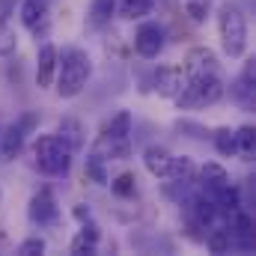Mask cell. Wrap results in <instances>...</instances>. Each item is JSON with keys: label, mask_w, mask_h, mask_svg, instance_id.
Returning <instances> with one entry per match:
<instances>
[{"label": "cell", "mask_w": 256, "mask_h": 256, "mask_svg": "<svg viewBox=\"0 0 256 256\" xmlns=\"http://www.w3.org/2000/svg\"><path fill=\"white\" fill-rule=\"evenodd\" d=\"M92 74V60L84 48H66L57 54V96L60 98H74L84 92L86 80Z\"/></svg>", "instance_id": "1"}, {"label": "cell", "mask_w": 256, "mask_h": 256, "mask_svg": "<svg viewBox=\"0 0 256 256\" xmlns=\"http://www.w3.org/2000/svg\"><path fill=\"white\" fill-rule=\"evenodd\" d=\"M224 96H226V84H224L220 72H208V74L188 78V84L182 86V92L173 102L179 110H194V108H212Z\"/></svg>", "instance_id": "2"}, {"label": "cell", "mask_w": 256, "mask_h": 256, "mask_svg": "<svg viewBox=\"0 0 256 256\" xmlns=\"http://www.w3.org/2000/svg\"><path fill=\"white\" fill-rule=\"evenodd\" d=\"M218 33H220V45L224 54L238 60L248 51V18L236 3H224L218 9Z\"/></svg>", "instance_id": "3"}, {"label": "cell", "mask_w": 256, "mask_h": 256, "mask_svg": "<svg viewBox=\"0 0 256 256\" xmlns=\"http://www.w3.org/2000/svg\"><path fill=\"white\" fill-rule=\"evenodd\" d=\"M33 158H36V167L45 176H68L74 149L66 143L60 134H42L33 143Z\"/></svg>", "instance_id": "4"}, {"label": "cell", "mask_w": 256, "mask_h": 256, "mask_svg": "<svg viewBox=\"0 0 256 256\" xmlns=\"http://www.w3.org/2000/svg\"><path fill=\"white\" fill-rule=\"evenodd\" d=\"M36 122H39L36 114H24L21 120H15V122H9V126L0 128V161H3V164L12 161V158L24 149V143H27V137L33 134Z\"/></svg>", "instance_id": "5"}, {"label": "cell", "mask_w": 256, "mask_h": 256, "mask_svg": "<svg viewBox=\"0 0 256 256\" xmlns=\"http://www.w3.org/2000/svg\"><path fill=\"white\" fill-rule=\"evenodd\" d=\"M27 218H30L33 226H54L60 220V206H57V196H54L51 188H39L30 196Z\"/></svg>", "instance_id": "6"}, {"label": "cell", "mask_w": 256, "mask_h": 256, "mask_svg": "<svg viewBox=\"0 0 256 256\" xmlns=\"http://www.w3.org/2000/svg\"><path fill=\"white\" fill-rule=\"evenodd\" d=\"M134 51L143 60H155L164 51V27L155 21H143L134 33Z\"/></svg>", "instance_id": "7"}, {"label": "cell", "mask_w": 256, "mask_h": 256, "mask_svg": "<svg viewBox=\"0 0 256 256\" xmlns=\"http://www.w3.org/2000/svg\"><path fill=\"white\" fill-rule=\"evenodd\" d=\"M230 98H232L242 110H254V104H256V66H254V60H248L244 68H242V74L232 80Z\"/></svg>", "instance_id": "8"}, {"label": "cell", "mask_w": 256, "mask_h": 256, "mask_svg": "<svg viewBox=\"0 0 256 256\" xmlns=\"http://www.w3.org/2000/svg\"><path fill=\"white\" fill-rule=\"evenodd\" d=\"M152 84H155V92L161 98H176L182 92V86L188 84V74L182 68H176V66H161L155 72V80Z\"/></svg>", "instance_id": "9"}, {"label": "cell", "mask_w": 256, "mask_h": 256, "mask_svg": "<svg viewBox=\"0 0 256 256\" xmlns=\"http://www.w3.org/2000/svg\"><path fill=\"white\" fill-rule=\"evenodd\" d=\"M57 54L60 51L51 42H45L36 51V84H39V90H48L54 84V78H57Z\"/></svg>", "instance_id": "10"}, {"label": "cell", "mask_w": 256, "mask_h": 256, "mask_svg": "<svg viewBox=\"0 0 256 256\" xmlns=\"http://www.w3.org/2000/svg\"><path fill=\"white\" fill-rule=\"evenodd\" d=\"M98 242H102V230H98V224L96 220H84L80 224V230L74 232V238H72V244H68V250L72 254H96L98 250Z\"/></svg>", "instance_id": "11"}, {"label": "cell", "mask_w": 256, "mask_h": 256, "mask_svg": "<svg viewBox=\"0 0 256 256\" xmlns=\"http://www.w3.org/2000/svg\"><path fill=\"white\" fill-rule=\"evenodd\" d=\"M208 72H218V57H214V51H212V48H202V45L191 48L188 57H185V74H188V78H196V74H208Z\"/></svg>", "instance_id": "12"}, {"label": "cell", "mask_w": 256, "mask_h": 256, "mask_svg": "<svg viewBox=\"0 0 256 256\" xmlns=\"http://www.w3.org/2000/svg\"><path fill=\"white\" fill-rule=\"evenodd\" d=\"M21 24L33 33L48 30V0H24L21 3Z\"/></svg>", "instance_id": "13"}, {"label": "cell", "mask_w": 256, "mask_h": 256, "mask_svg": "<svg viewBox=\"0 0 256 256\" xmlns=\"http://www.w3.org/2000/svg\"><path fill=\"white\" fill-rule=\"evenodd\" d=\"M170 161H173V152L164 149V146H149V149L143 152V167H146L155 179H167Z\"/></svg>", "instance_id": "14"}, {"label": "cell", "mask_w": 256, "mask_h": 256, "mask_svg": "<svg viewBox=\"0 0 256 256\" xmlns=\"http://www.w3.org/2000/svg\"><path fill=\"white\" fill-rule=\"evenodd\" d=\"M224 185H230V173H226L220 164L208 161L206 167H200V188H202V194L214 196V194L220 191Z\"/></svg>", "instance_id": "15"}, {"label": "cell", "mask_w": 256, "mask_h": 256, "mask_svg": "<svg viewBox=\"0 0 256 256\" xmlns=\"http://www.w3.org/2000/svg\"><path fill=\"white\" fill-rule=\"evenodd\" d=\"M92 152H98L104 161H126L131 155V137H102Z\"/></svg>", "instance_id": "16"}, {"label": "cell", "mask_w": 256, "mask_h": 256, "mask_svg": "<svg viewBox=\"0 0 256 256\" xmlns=\"http://www.w3.org/2000/svg\"><path fill=\"white\" fill-rule=\"evenodd\" d=\"M167 179H173L176 185H182V188H188L194 182V161L191 158H176L173 155V161H170V173H167Z\"/></svg>", "instance_id": "17"}, {"label": "cell", "mask_w": 256, "mask_h": 256, "mask_svg": "<svg viewBox=\"0 0 256 256\" xmlns=\"http://www.w3.org/2000/svg\"><path fill=\"white\" fill-rule=\"evenodd\" d=\"M206 248H208L212 254H230V248H232V232H230V226H212V232L206 236Z\"/></svg>", "instance_id": "18"}, {"label": "cell", "mask_w": 256, "mask_h": 256, "mask_svg": "<svg viewBox=\"0 0 256 256\" xmlns=\"http://www.w3.org/2000/svg\"><path fill=\"white\" fill-rule=\"evenodd\" d=\"M152 6H155V0H120V15L126 21H140L152 12Z\"/></svg>", "instance_id": "19"}, {"label": "cell", "mask_w": 256, "mask_h": 256, "mask_svg": "<svg viewBox=\"0 0 256 256\" xmlns=\"http://www.w3.org/2000/svg\"><path fill=\"white\" fill-rule=\"evenodd\" d=\"M212 143H214V149H218L224 158L238 155V146H236V131H232V128H218V131L212 134Z\"/></svg>", "instance_id": "20"}, {"label": "cell", "mask_w": 256, "mask_h": 256, "mask_svg": "<svg viewBox=\"0 0 256 256\" xmlns=\"http://www.w3.org/2000/svg\"><path fill=\"white\" fill-rule=\"evenodd\" d=\"M236 146H238V155H244V161L254 158L256 155V131H254V126L236 128Z\"/></svg>", "instance_id": "21"}, {"label": "cell", "mask_w": 256, "mask_h": 256, "mask_svg": "<svg viewBox=\"0 0 256 256\" xmlns=\"http://www.w3.org/2000/svg\"><path fill=\"white\" fill-rule=\"evenodd\" d=\"M114 12H116V0H92V3H90V21H92L96 27L108 24V21L114 18Z\"/></svg>", "instance_id": "22"}, {"label": "cell", "mask_w": 256, "mask_h": 256, "mask_svg": "<svg viewBox=\"0 0 256 256\" xmlns=\"http://www.w3.org/2000/svg\"><path fill=\"white\" fill-rule=\"evenodd\" d=\"M57 134L63 137L66 143L72 146V149H80V143H84V128H80V122L78 120H72V116H66V120H60V128H57Z\"/></svg>", "instance_id": "23"}, {"label": "cell", "mask_w": 256, "mask_h": 256, "mask_svg": "<svg viewBox=\"0 0 256 256\" xmlns=\"http://www.w3.org/2000/svg\"><path fill=\"white\" fill-rule=\"evenodd\" d=\"M102 137H131V114L128 110H120L102 131Z\"/></svg>", "instance_id": "24"}, {"label": "cell", "mask_w": 256, "mask_h": 256, "mask_svg": "<svg viewBox=\"0 0 256 256\" xmlns=\"http://www.w3.org/2000/svg\"><path fill=\"white\" fill-rule=\"evenodd\" d=\"M108 161L98 155V152H92L90 158H86V176L96 182V185H108L110 179H108V167H104Z\"/></svg>", "instance_id": "25"}, {"label": "cell", "mask_w": 256, "mask_h": 256, "mask_svg": "<svg viewBox=\"0 0 256 256\" xmlns=\"http://www.w3.org/2000/svg\"><path fill=\"white\" fill-rule=\"evenodd\" d=\"M18 48V36L9 24V18H0V57H12Z\"/></svg>", "instance_id": "26"}, {"label": "cell", "mask_w": 256, "mask_h": 256, "mask_svg": "<svg viewBox=\"0 0 256 256\" xmlns=\"http://www.w3.org/2000/svg\"><path fill=\"white\" fill-rule=\"evenodd\" d=\"M185 12L191 15V21H196V24H202V21L208 18L212 6H208V0H188V3H185Z\"/></svg>", "instance_id": "27"}, {"label": "cell", "mask_w": 256, "mask_h": 256, "mask_svg": "<svg viewBox=\"0 0 256 256\" xmlns=\"http://www.w3.org/2000/svg\"><path fill=\"white\" fill-rule=\"evenodd\" d=\"M134 176L131 173H122V176H116L114 182H110V191L116 194V196H134Z\"/></svg>", "instance_id": "28"}, {"label": "cell", "mask_w": 256, "mask_h": 256, "mask_svg": "<svg viewBox=\"0 0 256 256\" xmlns=\"http://www.w3.org/2000/svg\"><path fill=\"white\" fill-rule=\"evenodd\" d=\"M18 254L21 256H42L45 254V238H39V236L24 238V242L18 244Z\"/></svg>", "instance_id": "29"}, {"label": "cell", "mask_w": 256, "mask_h": 256, "mask_svg": "<svg viewBox=\"0 0 256 256\" xmlns=\"http://www.w3.org/2000/svg\"><path fill=\"white\" fill-rule=\"evenodd\" d=\"M176 128H179V131H194L191 137H206V128L196 126V122H188V120H179V122H176Z\"/></svg>", "instance_id": "30"}, {"label": "cell", "mask_w": 256, "mask_h": 256, "mask_svg": "<svg viewBox=\"0 0 256 256\" xmlns=\"http://www.w3.org/2000/svg\"><path fill=\"white\" fill-rule=\"evenodd\" d=\"M15 9V0H0V18H9Z\"/></svg>", "instance_id": "31"}, {"label": "cell", "mask_w": 256, "mask_h": 256, "mask_svg": "<svg viewBox=\"0 0 256 256\" xmlns=\"http://www.w3.org/2000/svg\"><path fill=\"white\" fill-rule=\"evenodd\" d=\"M74 214H78V218L84 220V218H90V208H84V206H78V208H74Z\"/></svg>", "instance_id": "32"}, {"label": "cell", "mask_w": 256, "mask_h": 256, "mask_svg": "<svg viewBox=\"0 0 256 256\" xmlns=\"http://www.w3.org/2000/svg\"><path fill=\"white\" fill-rule=\"evenodd\" d=\"M0 202H3V194H0Z\"/></svg>", "instance_id": "33"}]
</instances>
